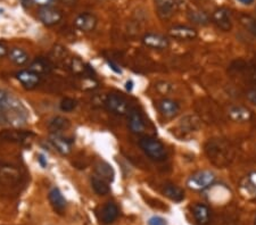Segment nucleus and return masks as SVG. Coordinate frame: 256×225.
<instances>
[{
	"instance_id": "nucleus-39",
	"label": "nucleus",
	"mask_w": 256,
	"mask_h": 225,
	"mask_svg": "<svg viewBox=\"0 0 256 225\" xmlns=\"http://www.w3.org/2000/svg\"><path fill=\"white\" fill-rule=\"evenodd\" d=\"M254 225H256V220H255V223H254Z\"/></svg>"
},
{
	"instance_id": "nucleus-16",
	"label": "nucleus",
	"mask_w": 256,
	"mask_h": 225,
	"mask_svg": "<svg viewBox=\"0 0 256 225\" xmlns=\"http://www.w3.org/2000/svg\"><path fill=\"white\" fill-rule=\"evenodd\" d=\"M228 115L231 121L236 123H246L252 119V112L248 108L242 107V106H232L229 108Z\"/></svg>"
},
{
	"instance_id": "nucleus-11",
	"label": "nucleus",
	"mask_w": 256,
	"mask_h": 225,
	"mask_svg": "<svg viewBox=\"0 0 256 225\" xmlns=\"http://www.w3.org/2000/svg\"><path fill=\"white\" fill-rule=\"evenodd\" d=\"M155 7L160 19H167L176 14L177 3V0H155Z\"/></svg>"
},
{
	"instance_id": "nucleus-28",
	"label": "nucleus",
	"mask_w": 256,
	"mask_h": 225,
	"mask_svg": "<svg viewBox=\"0 0 256 225\" xmlns=\"http://www.w3.org/2000/svg\"><path fill=\"white\" fill-rule=\"evenodd\" d=\"M77 106H78L77 100H74V99L72 98H64L63 100L60 101L59 108L61 112H73L74 109L77 108Z\"/></svg>"
},
{
	"instance_id": "nucleus-12",
	"label": "nucleus",
	"mask_w": 256,
	"mask_h": 225,
	"mask_svg": "<svg viewBox=\"0 0 256 225\" xmlns=\"http://www.w3.org/2000/svg\"><path fill=\"white\" fill-rule=\"evenodd\" d=\"M157 108H158L160 115L164 116L165 118L176 117L180 112L179 104L169 98H164L162 100H159L158 104H157Z\"/></svg>"
},
{
	"instance_id": "nucleus-32",
	"label": "nucleus",
	"mask_w": 256,
	"mask_h": 225,
	"mask_svg": "<svg viewBox=\"0 0 256 225\" xmlns=\"http://www.w3.org/2000/svg\"><path fill=\"white\" fill-rule=\"evenodd\" d=\"M148 225H167V224H166V221L164 220L163 217L153 216V217L149 218Z\"/></svg>"
},
{
	"instance_id": "nucleus-36",
	"label": "nucleus",
	"mask_w": 256,
	"mask_h": 225,
	"mask_svg": "<svg viewBox=\"0 0 256 225\" xmlns=\"http://www.w3.org/2000/svg\"><path fill=\"white\" fill-rule=\"evenodd\" d=\"M39 163L41 164V165H42V167L47 166V160L44 159L43 155H39Z\"/></svg>"
},
{
	"instance_id": "nucleus-31",
	"label": "nucleus",
	"mask_w": 256,
	"mask_h": 225,
	"mask_svg": "<svg viewBox=\"0 0 256 225\" xmlns=\"http://www.w3.org/2000/svg\"><path fill=\"white\" fill-rule=\"evenodd\" d=\"M244 24L246 29L249 30V32L256 34V22L252 17H247V19H246V22H244Z\"/></svg>"
},
{
	"instance_id": "nucleus-2",
	"label": "nucleus",
	"mask_w": 256,
	"mask_h": 225,
	"mask_svg": "<svg viewBox=\"0 0 256 225\" xmlns=\"http://www.w3.org/2000/svg\"><path fill=\"white\" fill-rule=\"evenodd\" d=\"M139 146L149 158L156 160V162H162L166 158L165 147L158 140L150 138V136H145V138L140 139Z\"/></svg>"
},
{
	"instance_id": "nucleus-35",
	"label": "nucleus",
	"mask_w": 256,
	"mask_h": 225,
	"mask_svg": "<svg viewBox=\"0 0 256 225\" xmlns=\"http://www.w3.org/2000/svg\"><path fill=\"white\" fill-rule=\"evenodd\" d=\"M108 64H109V66L112 67V70H113V71H115L116 73H122L121 68H118V65H115L114 63H113V61H109V60H108Z\"/></svg>"
},
{
	"instance_id": "nucleus-1",
	"label": "nucleus",
	"mask_w": 256,
	"mask_h": 225,
	"mask_svg": "<svg viewBox=\"0 0 256 225\" xmlns=\"http://www.w3.org/2000/svg\"><path fill=\"white\" fill-rule=\"evenodd\" d=\"M205 151H206L208 159L218 167L230 165L235 158L234 147L222 139L210 140L205 146Z\"/></svg>"
},
{
	"instance_id": "nucleus-19",
	"label": "nucleus",
	"mask_w": 256,
	"mask_h": 225,
	"mask_svg": "<svg viewBox=\"0 0 256 225\" xmlns=\"http://www.w3.org/2000/svg\"><path fill=\"white\" fill-rule=\"evenodd\" d=\"M30 70L39 75L49 74L50 72L53 71V64H51V61L47 59V58L38 57L31 63Z\"/></svg>"
},
{
	"instance_id": "nucleus-21",
	"label": "nucleus",
	"mask_w": 256,
	"mask_h": 225,
	"mask_svg": "<svg viewBox=\"0 0 256 225\" xmlns=\"http://www.w3.org/2000/svg\"><path fill=\"white\" fill-rule=\"evenodd\" d=\"M49 201L54 209L58 213H63L65 208H66V200H65L63 193L60 192L58 188H53L49 191Z\"/></svg>"
},
{
	"instance_id": "nucleus-26",
	"label": "nucleus",
	"mask_w": 256,
	"mask_h": 225,
	"mask_svg": "<svg viewBox=\"0 0 256 225\" xmlns=\"http://www.w3.org/2000/svg\"><path fill=\"white\" fill-rule=\"evenodd\" d=\"M91 187L94 191L99 196H105V194H107L109 192V186H108V182L107 181L102 180L101 177L99 176H94L91 177Z\"/></svg>"
},
{
	"instance_id": "nucleus-9",
	"label": "nucleus",
	"mask_w": 256,
	"mask_h": 225,
	"mask_svg": "<svg viewBox=\"0 0 256 225\" xmlns=\"http://www.w3.org/2000/svg\"><path fill=\"white\" fill-rule=\"evenodd\" d=\"M118 207L114 203H106L104 206L100 208L98 213L99 222L104 225H109L118 217Z\"/></svg>"
},
{
	"instance_id": "nucleus-33",
	"label": "nucleus",
	"mask_w": 256,
	"mask_h": 225,
	"mask_svg": "<svg viewBox=\"0 0 256 225\" xmlns=\"http://www.w3.org/2000/svg\"><path fill=\"white\" fill-rule=\"evenodd\" d=\"M246 98H247V100L249 102L256 105V88L249 89V90L246 92Z\"/></svg>"
},
{
	"instance_id": "nucleus-17",
	"label": "nucleus",
	"mask_w": 256,
	"mask_h": 225,
	"mask_svg": "<svg viewBox=\"0 0 256 225\" xmlns=\"http://www.w3.org/2000/svg\"><path fill=\"white\" fill-rule=\"evenodd\" d=\"M129 128L135 134H141L146 129L145 121H143L141 114L136 109L130 111L129 112Z\"/></svg>"
},
{
	"instance_id": "nucleus-7",
	"label": "nucleus",
	"mask_w": 256,
	"mask_h": 225,
	"mask_svg": "<svg viewBox=\"0 0 256 225\" xmlns=\"http://www.w3.org/2000/svg\"><path fill=\"white\" fill-rule=\"evenodd\" d=\"M97 25V19L91 13H81L75 17L74 26L82 32H91Z\"/></svg>"
},
{
	"instance_id": "nucleus-29",
	"label": "nucleus",
	"mask_w": 256,
	"mask_h": 225,
	"mask_svg": "<svg viewBox=\"0 0 256 225\" xmlns=\"http://www.w3.org/2000/svg\"><path fill=\"white\" fill-rule=\"evenodd\" d=\"M12 101L13 98L5 90L0 89V112L6 111L9 107V105L12 104Z\"/></svg>"
},
{
	"instance_id": "nucleus-27",
	"label": "nucleus",
	"mask_w": 256,
	"mask_h": 225,
	"mask_svg": "<svg viewBox=\"0 0 256 225\" xmlns=\"http://www.w3.org/2000/svg\"><path fill=\"white\" fill-rule=\"evenodd\" d=\"M188 19H189L190 22H193L195 24H198V25H205V24L208 23V16L204 12H200V10H191V12L188 14Z\"/></svg>"
},
{
	"instance_id": "nucleus-5",
	"label": "nucleus",
	"mask_w": 256,
	"mask_h": 225,
	"mask_svg": "<svg viewBox=\"0 0 256 225\" xmlns=\"http://www.w3.org/2000/svg\"><path fill=\"white\" fill-rule=\"evenodd\" d=\"M212 22L217 25V29L224 31V32H229L232 29L230 10L224 8V7L215 9L213 14H212Z\"/></svg>"
},
{
	"instance_id": "nucleus-30",
	"label": "nucleus",
	"mask_w": 256,
	"mask_h": 225,
	"mask_svg": "<svg viewBox=\"0 0 256 225\" xmlns=\"http://www.w3.org/2000/svg\"><path fill=\"white\" fill-rule=\"evenodd\" d=\"M32 2L39 6L40 8H46V7H54L56 0H32Z\"/></svg>"
},
{
	"instance_id": "nucleus-14",
	"label": "nucleus",
	"mask_w": 256,
	"mask_h": 225,
	"mask_svg": "<svg viewBox=\"0 0 256 225\" xmlns=\"http://www.w3.org/2000/svg\"><path fill=\"white\" fill-rule=\"evenodd\" d=\"M16 78L25 89H34L40 83V75L34 73L31 70L17 72Z\"/></svg>"
},
{
	"instance_id": "nucleus-24",
	"label": "nucleus",
	"mask_w": 256,
	"mask_h": 225,
	"mask_svg": "<svg viewBox=\"0 0 256 225\" xmlns=\"http://www.w3.org/2000/svg\"><path fill=\"white\" fill-rule=\"evenodd\" d=\"M71 122L67 118L63 117V116H56V117L51 118L48 124V128L51 131V133H58L61 131H66L70 129Z\"/></svg>"
},
{
	"instance_id": "nucleus-8",
	"label": "nucleus",
	"mask_w": 256,
	"mask_h": 225,
	"mask_svg": "<svg viewBox=\"0 0 256 225\" xmlns=\"http://www.w3.org/2000/svg\"><path fill=\"white\" fill-rule=\"evenodd\" d=\"M142 43L150 49L163 50L169 47V40L162 34L158 33H147L142 37Z\"/></svg>"
},
{
	"instance_id": "nucleus-15",
	"label": "nucleus",
	"mask_w": 256,
	"mask_h": 225,
	"mask_svg": "<svg viewBox=\"0 0 256 225\" xmlns=\"http://www.w3.org/2000/svg\"><path fill=\"white\" fill-rule=\"evenodd\" d=\"M49 142L60 155L67 156L72 151L71 142L65 139L64 136H61L59 133H51L49 135Z\"/></svg>"
},
{
	"instance_id": "nucleus-3",
	"label": "nucleus",
	"mask_w": 256,
	"mask_h": 225,
	"mask_svg": "<svg viewBox=\"0 0 256 225\" xmlns=\"http://www.w3.org/2000/svg\"><path fill=\"white\" fill-rule=\"evenodd\" d=\"M215 174L211 170H199L187 180V187L193 191H204L213 186Z\"/></svg>"
},
{
	"instance_id": "nucleus-10",
	"label": "nucleus",
	"mask_w": 256,
	"mask_h": 225,
	"mask_svg": "<svg viewBox=\"0 0 256 225\" xmlns=\"http://www.w3.org/2000/svg\"><path fill=\"white\" fill-rule=\"evenodd\" d=\"M169 36L173 39L182 40V41H190L195 40L197 38V31L193 27L186 25H177L171 27L169 30Z\"/></svg>"
},
{
	"instance_id": "nucleus-13",
	"label": "nucleus",
	"mask_w": 256,
	"mask_h": 225,
	"mask_svg": "<svg viewBox=\"0 0 256 225\" xmlns=\"http://www.w3.org/2000/svg\"><path fill=\"white\" fill-rule=\"evenodd\" d=\"M31 136H33V133L22 131V130H6V131L0 133V139L3 140V141L15 143L25 142L31 139Z\"/></svg>"
},
{
	"instance_id": "nucleus-22",
	"label": "nucleus",
	"mask_w": 256,
	"mask_h": 225,
	"mask_svg": "<svg viewBox=\"0 0 256 225\" xmlns=\"http://www.w3.org/2000/svg\"><path fill=\"white\" fill-rule=\"evenodd\" d=\"M8 58L9 60L14 63L15 65H19V66H22V65H25L27 61H29V55L22 48H12L8 51Z\"/></svg>"
},
{
	"instance_id": "nucleus-38",
	"label": "nucleus",
	"mask_w": 256,
	"mask_h": 225,
	"mask_svg": "<svg viewBox=\"0 0 256 225\" xmlns=\"http://www.w3.org/2000/svg\"><path fill=\"white\" fill-rule=\"evenodd\" d=\"M61 1H64V2H67V3H72L74 1V0H61Z\"/></svg>"
},
{
	"instance_id": "nucleus-37",
	"label": "nucleus",
	"mask_w": 256,
	"mask_h": 225,
	"mask_svg": "<svg viewBox=\"0 0 256 225\" xmlns=\"http://www.w3.org/2000/svg\"><path fill=\"white\" fill-rule=\"evenodd\" d=\"M239 1L245 3V5H249V3H252L254 0H239Z\"/></svg>"
},
{
	"instance_id": "nucleus-34",
	"label": "nucleus",
	"mask_w": 256,
	"mask_h": 225,
	"mask_svg": "<svg viewBox=\"0 0 256 225\" xmlns=\"http://www.w3.org/2000/svg\"><path fill=\"white\" fill-rule=\"evenodd\" d=\"M6 55H8V48L5 43L0 42V58L5 57Z\"/></svg>"
},
{
	"instance_id": "nucleus-25",
	"label": "nucleus",
	"mask_w": 256,
	"mask_h": 225,
	"mask_svg": "<svg viewBox=\"0 0 256 225\" xmlns=\"http://www.w3.org/2000/svg\"><path fill=\"white\" fill-rule=\"evenodd\" d=\"M163 193L169 199L172 201H177V203L184 199V191L180 187L176 186V184H166L163 189Z\"/></svg>"
},
{
	"instance_id": "nucleus-20",
	"label": "nucleus",
	"mask_w": 256,
	"mask_h": 225,
	"mask_svg": "<svg viewBox=\"0 0 256 225\" xmlns=\"http://www.w3.org/2000/svg\"><path fill=\"white\" fill-rule=\"evenodd\" d=\"M95 170L97 176L101 177L102 180L107 181V182H112L114 180L115 172L113 169V167L109 165L107 162H104V160H98L95 165Z\"/></svg>"
},
{
	"instance_id": "nucleus-18",
	"label": "nucleus",
	"mask_w": 256,
	"mask_h": 225,
	"mask_svg": "<svg viewBox=\"0 0 256 225\" xmlns=\"http://www.w3.org/2000/svg\"><path fill=\"white\" fill-rule=\"evenodd\" d=\"M193 215L198 225H207L211 220V210L206 205L195 204L193 206Z\"/></svg>"
},
{
	"instance_id": "nucleus-4",
	"label": "nucleus",
	"mask_w": 256,
	"mask_h": 225,
	"mask_svg": "<svg viewBox=\"0 0 256 225\" xmlns=\"http://www.w3.org/2000/svg\"><path fill=\"white\" fill-rule=\"evenodd\" d=\"M105 106L109 112L118 116L128 115L130 112L129 102L121 94H109L105 99Z\"/></svg>"
},
{
	"instance_id": "nucleus-23",
	"label": "nucleus",
	"mask_w": 256,
	"mask_h": 225,
	"mask_svg": "<svg viewBox=\"0 0 256 225\" xmlns=\"http://www.w3.org/2000/svg\"><path fill=\"white\" fill-rule=\"evenodd\" d=\"M70 70L75 76L83 77V76H88L90 68H89L88 65H85L80 58L74 57L72 58L70 61Z\"/></svg>"
},
{
	"instance_id": "nucleus-6",
	"label": "nucleus",
	"mask_w": 256,
	"mask_h": 225,
	"mask_svg": "<svg viewBox=\"0 0 256 225\" xmlns=\"http://www.w3.org/2000/svg\"><path fill=\"white\" fill-rule=\"evenodd\" d=\"M38 19L44 25L53 26L60 22L63 19V14L55 7H46V8H40L38 10Z\"/></svg>"
}]
</instances>
